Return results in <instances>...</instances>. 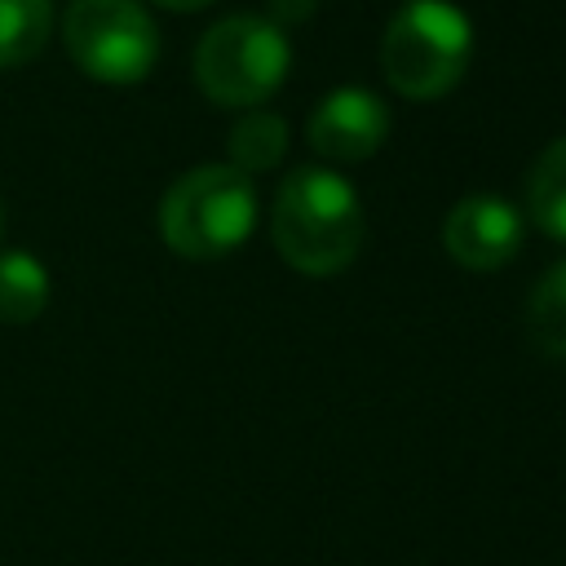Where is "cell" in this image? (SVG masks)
Masks as SVG:
<instances>
[{"label":"cell","mask_w":566,"mask_h":566,"mask_svg":"<svg viewBox=\"0 0 566 566\" xmlns=\"http://www.w3.org/2000/svg\"><path fill=\"white\" fill-rule=\"evenodd\" d=\"M526 212L548 239L566 243V137L548 142L535 155L526 172Z\"/></svg>","instance_id":"obj_8"},{"label":"cell","mask_w":566,"mask_h":566,"mask_svg":"<svg viewBox=\"0 0 566 566\" xmlns=\"http://www.w3.org/2000/svg\"><path fill=\"white\" fill-rule=\"evenodd\" d=\"M226 150H230V168H239V172H265V168H274L283 159V150H287V124H283V115H274V111H248L230 128Z\"/></svg>","instance_id":"obj_11"},{"label":"cell","mask_w":566,"mask_h":566,"mask_svg":"<svg viewBox=\"0 0 566 566\" xmlns=\"http://www.w3.org/2000/svg\"><path fill=\"white\" fill-rule=\"evenodd\" d=\"M155 4H164V9H203V4H212V0H155Z\"/></svg>","instance_id":"obj_14"},{"label":"cell","mask_w":566,"mask_h":566,"mask_svg":"<svg viewBox=\"0 0 566 566\" xmlns=\"http://www.w3.org/2000/svg\"><path fill=\"white\" fill-rule=\"evenodd\" d=\"M53 31V0H0V66L31 62Z\"/></svg>","instance_id":"obj_10"},{"label":"cell","mask_w":566,"mask_h":566,"mask_svg":"<svg viewBox=\"0 0 566 566\" xmlns=\"http://www.w3.org/2000/svg\"><path fill=\"white\" fill-rule=\"evenodd\" d=\"M473 53L469 18L447 0H407L380 40V71L402 97L447 93Z\"/></svg>","instance_id":"obj_3"},{"label":"cell","mask_w":566,"mask_h":566,"mask_svg":"<svg viewBox=\"0 0 566 566\" xmlns=\"http://www.w3.org/2000/svg\"><path fill=\"white\" fill-rule=\"evenodd\" d=\"M0 230H4V208H0Z\"/></svg>","instance_id":"obj_15"},{"label":"cell","mask_w":566,"mask_h":566,"mask_svg":"<svg viewBox=\"0 0 566 566\" xmlns=\"http://www.w3.org/2000/svg\"><path fill=\"white\" fill-rule=\"evenodd\" d=\"M314 4H318V0H274V13H279L283 22H301V18L314 13Z\"/></svg>","instance_id":"obj_13"},{"label":"cell","mask_w":566,"mask_h":566,"mask_svg":"<svg viewBox=\"0 0 566 566\" xmlns=\"http://www.w3.org/2000/svg\"><path fill=\"white\" fill-rule=\"evenodd\" d=\"M526 327H531V340L548 358H562L566 363V261H557L535 283L531 305H526Z\"/></svg>","instance_id":"obj_12"},{"label":"cell","mask_w":566,"mask_h":566,"mask_svg":"<svg viewBox=\"0 0 566 566\" xmlns=\"http://www.w3.org/2000/svg\"><path fill=\"white\" fill-rule=\"evenodd\" d=\"M389 133V111L371 88H336L310 115V146L332 164H358L380 150Z\"/></svg>","instance_id":"obj_6"},{"label":"cell","mask_w":566,"mask_h":566,"mask_svg":"<svg viewBox=\"0 0 566 566\" xmlns=\"http://www.w3.org/2000/svg\"><path fill=\"white\" fill-rule=\"evenodd\" d=\"M49 305V270L22 248L0 252V323H31Z\"/></svg>","instance_id":"obj_9"},{"label":"cell","mask_w":566,"mask_h":566,"mask_svg":"<svg viewBox=\"0 0 566 566\" xmlns=\"http://www.w3.org/2000/svg\"><path fill=\"white\" fill-rule=\"evenodd\" d=\"M62 40L71 62L102 84H137L159 57L155 18L137 0H71Z\"/></svg>","instance_id":"obj_5"},{"label":"cell","mask_w":566,"mask_h":566,"mask_svg":"<svg viewBox=\"0 0 566 566\" xmlns=\"http://www.w3.org/2000/svg\"><path fill=\"white\" fill-rule=\"evenodd\" d=\"M256 226V190L230 164L181 172L159 199V234L177 256L212 261L234 252Z\"/></svg>","instance_id":"obj_2"},{"label":"cell","mask_w":566,"mask_h":566,"mask_svg":"<svg viewBox=\"0 0 566 566\" xmlns=\"http://www.w3.org/2000/svg\"><path fill=\"white\" fill-rule=\"evenodd\" d=\"M292 49L279 22L261 13H230L212 22L195 49V80L217 106H256L287 75Z\"/></svg>","instance_id":"obj_4"},{"label":"cell","mask_w":566,"mask_h":566,"mask_svg":"<svg viewBox=\"0 0 566 566\" xmlns=\"http://www.w3.org/2000/svg\"><path fill=\"white\" fill-rule=\"evenodd\" d=\"M279 256L301 274H336L363 248L358 190L332 168H296L283 177L270 212Z\"/></svg>","instance_id":"obj_1"},{"label":"cell","mask_w":566,"mask_h":566,"mask_svg":"<svg viewBox=\"0 0 566 566\" xmlns=\"http://www.w3.org/2000/svg\"><path fill=\"white\" fill-rule=\"evenodd\" d=\"M442 243L464 270H495L522 243V212L500 195H469L447 212Z\"/></svg>","instance_id":"obj_7"}]
</instances>
